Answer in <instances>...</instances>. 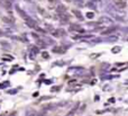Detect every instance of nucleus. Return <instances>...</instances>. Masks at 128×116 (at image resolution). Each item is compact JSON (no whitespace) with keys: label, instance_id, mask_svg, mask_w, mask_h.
<instances>
[{"label":"nucleus","instance_id":"1","mask_svg":"<svg viewBox=\"0 0 128 116\" xmlns=\"http://www.w3.org/2000/svg\"><path fill=\"white\" fill-rule=\"evenodd\" d=\"M114 1H115L118 9H124V8H126V6H127L126 0H114Z\"/></svg>","mask_w":128,"mask_h":116},{"label":"nucleus","instance_id":"2","mask_svg":"<svg viewBox=\"0 0 128 116\" xmlns=\"http://www.w3.org/2000/svg\"><path fill=\"white\" fill-rule=\"evenodd\" d=\"M25 22H26V24L28 25V26L30 27V28H36V29H40V28H38V27H37V25H36V22H35V20H33V19H32L30 17H29V18H27V19L25 20Z\"/></svg>","mask_w":128,"mask_h":116},{"label":"nucleus","instance_id":"3","mask_svg":"<svg viewBox=\"0 0 128 116\" xmlns=\"http://www.w3.org/2000/svg\"><path fill=\"white\" fill-rule=\"evenodd\" d=\"M16 10H17V11H18V14H19V15H20V17H22V19H25V20H26V19H27V18H29V17H28V16H27V14H26V13H25V11H24V10H22V9H20V8H19V7H16Z\"/></svg>","mask_w":128,"mask_h":116},{"label":"nucleus","instance_id":"4","mask_svg":"<svg viewBox=\"0 0 128 116\" xmlns=\"http://www.w3.org/2000/svg\"><path fill=\"white\" fill-rule=\"evenodd\" d=\"M99 23L100 24H112V20L108 17H101L99 19Z\"/></svg>","mask_w":128,"mask_h":116},{"label":"nucleus","instance_id":"5","mask_svg":"<svg viewBox=\"0 0 128 116\" xmlns=\"http://www.w3.org/2000/svg\"><path fill=\"white\" fill-rule=\"evenodd\" d=\"M115 27H111V28H108V29H106V31H104L102 32V35H108V34H110V33H112L114 31H115Z\"/></svg>","mask_w":128,"mask_h":116},{"label":"nucleus","instance_id":"6","mask_svg":"<svg viewBox=\"0 0 128 116\" xmlns=\"http://www.w3.org/2000/svg\"><path fill=\"white\" fill-rule=\"evenodd\" d=\"M2 20H4V23H10V24H12L15 20H14V18L11 17H2Z\"/></svg>","mask_w":128,"mask_h":116},{"label":"nucleus","instance_id":"7","mask_svg":"<svg viewBox=\"0 0 128 116\" xmlns=\"http://www.w3.org/2000/svg\"><path fill=\"white\" fill-rule=\"evenodd\" d=\"M72 13L74 14V15L76 16V17L79 18L80 20H82V19H83V17H82V15H81V13H80V11H78V10H75V9H74V10H72Z\"/></svg>","mask_w":128,"mask_h":116},{"label":"nucleus","instance_id":"8","mask_svg":"<svg viewBox=\"0 0 128 116\" xmlns=\"http://www.w3.org/2000/svg\"><path fill=\"white\" fill-rule=\"evenodd\" d=\"M54 35H55V36H63L64 35V31H63V29H58V31H55Z\"/></svg>","mask_w":128,"mask_h":116},{"label":"nucleus","instance_id":"9","mask_svg":"<svg viewBox=\"0 0 128 116\" xmlns=\"http://www.w3.org/2000/svg\"><path fill=\"white\" fill-rule=\"evenodd\" d=\"M65 10H66V8H65V7H64V6H62V5L58 7V13L64 14V13H65Z\"/></svg>","mask_w":128,"mask_h":116},{"label":"nucleus","instance_id":"10","mask_svg":"<svg viewBox=\"0 0 128 116\" xmlns=\"http://www.w3.org/2000/svg\"><path fill=\"white\" fill-rule=\"evenodd\" d=\"M120 50H122V47L120 46H115V47H112V50H111V52H112V53H119L120 52Z\"/></svg>","mask_w":128,"mask_h":116},{"label":"nucleus","instance_id":"11","mask_svg":"<svg viewBox=\"0 0 128 116\" xmlns=\"http://www.w3.org/2000/svg\"><path fill=\"white\" fill-rule=\"evenodd\" d=\"M55 53H63V49L62 47H60V46H56V47H54V50H53Z\"/></svg>","mask_w":128,"mask_h":116},{"label":"nucleus","instance_id":"12","mask_svg":"<svg viewBox=\"0 0 128 116\" xmlns=\"http://www.w3.org/2000/svg\"><path fill=\"white\" fill-rule=\"evenodd\" d=\"M93 16H94V14H93V13H86V17L90 18V19H91V18H93Z\"/></svg>","mask_w":128,"mask_h":116},{"label":"nucleus","instance_id":"13","mask_svg":"<svg viewBox=\"0 0 128 116\" xmlns=\"http://www.w3.org/2000/svg\"><path fill=\"white\" fill-rule=\"evenodd\" d=\"M58 90H60V87H58V86H56V87L52 88V91H58Z\"/></svg>","mask_w":128,"mask_h":116},{"label":"nucleus","instance_id":"14","mask_svg":"<svg viewBox=\"0 0 128 116\" xmlns=\"http://www.w3.org/2000/svg\"><path fill=\"white\" fill-rule=\"evenodd\" d=\"M32 51H33L34 52V53H37V52H38V49H37V47H32Z\"/></svg>","mask_w":128,"mask_h":116},{"label":"nucleus","instance_id":"15","mask_svg":"<svg viewBox=\"0 0 128 116\" xmlns=\"http://www.w3.org/2000/svg\"><path fill=\"white\" fill-rule=\"evenodd\" d=\"M43 56H44L45 59H48V54H47L46 52H43Z\"/></svg>","mask_w":128,"mask_h":116},{"label":"nucleus","instance_id":"16","mask_svg":"<svg viewBox=\"0 0 128 116\" xmlns=\"http://www.w3.org/2000/svg\"><path fill=\"white\" fill-rule=\"evenodd\" d=\"M26 1H30V0H26Z\"/></svg>","mask_w":128,"mask_h":116}]
</instances>
